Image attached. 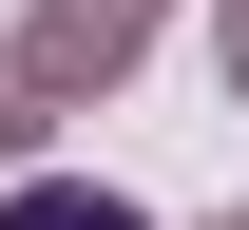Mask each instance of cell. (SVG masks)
I'll use <instances>...</instances> for the list:
<instances>
[{
  "mask_svg": "<svg viewBox=\"0 0 249 230\" xmlns=\"http://www.w3.org/2000/svg\"><path fill=\"white\" fill-rule=\"evenodd\" d=\"M134 38H154V0H38V38H19V77H38V96H77V77H115Z\"/></svg>",
  "mask_w": 249,
  "mask_h": 230,
  "instance_id": "1",
  "label": "cell"
},
{
  "mask_svg": "<svg viewBox=\"0 0 249 230\" xmlns=\"http://www.w3.org/2000/svg\"><path fill=\"white\" fill-rule=\"evenodd\" d=\"M19 134H38V77H19V58H0V154H19Z\"/></svg>",
  "mask_w": 249,
  "mask_h": 230,
  "instance_id": "3",
  "label": "cell"
},
{
  "mask_svg": "<svg viewBox=\"0 0 249 230\" xmlns=\"http://www.w3.org/2000/svg\"><path fill=\"white\" fill-rule=\"evenodd\" d=\"M230 230H249V211H230Z\"/></svg>",
  "mask_w": 249,
  "mask_h": 230,
  "instance_id": "5",
  "label": "cell"
},
{
  "mask_svg": "<svg viewBox=\"0 0 249 230\" xmlns=\"http://www.w3.org/2000/svg\"><path fill=\"white\" fill-rule=\"evenodd\" d=\"M0 230H134V211H115V192H77V173H38V192L0 211Z\"/></svg>",
  "mask_w": 249,
  "mask_h": 230,
  "instance_id": "2",
  "label": "cell"
},
{
  "mask_svg": "<svg viewBox=\"0 0 249 230\" xmlns=\"http://www.w3.org/2000/svg\"><path fill=\"white\" fill-rule=\"evenodd\" d=\"M230 77H249V0H230Z\"/></svg>",
  "mask_w": 249,
  "mask_h": 230,
  "instance_id": "4",
  "label": "cell"
}]
</instances>
